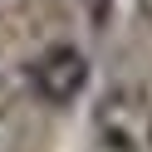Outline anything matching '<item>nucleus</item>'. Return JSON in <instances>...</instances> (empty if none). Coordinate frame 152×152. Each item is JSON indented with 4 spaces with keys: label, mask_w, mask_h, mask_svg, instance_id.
<instances>
[{
    "label": "nucleus",
    "mask_w": 152,
    "mask_h": 152,
    "mask_svg": "<svg viewBox=\"0 0 152 152\" xmlns=\"http://www.w3.org/2000/svg\"><path fill=\"white\" fill-rule=\"evenodd\" d=\"M93 128H98L103 147H113V152H152V103H147V93L113 88L98 103Z\"/></svg>",
    "instance_id": "f257e3e1"
},
{
    "label": "nucleus",
    "mask_w": 152,
    "mask_h": 152,
    "mask_svg": "<svg viewBox=\"0 0 152 152\" xmlns=\"http://www.w3.org/2000/svg\"><path fill=\"white\" fill-rule=\"evenodd\" d=\"M30 88H34V98H44L49 108H64V103H74L88 88V59H83L74 44H54V49H44L39 59L30 64Z\"/></svg>",
    "instance_id": "f03ea898"
}]
</instances>
